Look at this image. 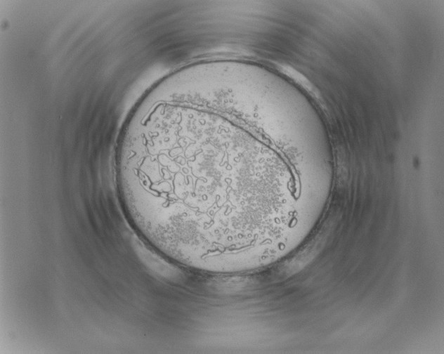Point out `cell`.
I'll use <instances>...</instances> for the list:
<instances>
[{"label": "cell", "mask_w": 444, "mask_h": 354, "mask_svg": "<svg viewBox=\"0 0 444 354\" xmlns=\"http://www.w3.org/2000/svg\"><path fill=\"white\" fill-rule=\"evenodd\" d=\"M275 151L237 122L188 105L160 106L130 126L115 176L129 222L155 250L218 273L247 257L275 216L261 172Z\"/></svg>", "instance_id": "6da1fadb"}]
</instances>
